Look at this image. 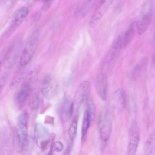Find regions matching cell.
Here are the masks:
<instances>
[{
	"instance_id": "e0dca14e",
	"label": "cell",
	"mask_w": 155,
	"mask_h": 155,
	"mask_svg": "<svg viewBox=\"0 0 155 155\" xmlns=\"http://www.w3.org/2000/svg\"><path fill=\"white\" fill-rule=\"evenodd\" d=\"M146 155H153L155 152V130L150 133L147 140L145 148Z\"/></svg>"
},
{
	"instance_id": "9c48e42d",
	"label": "cell",
	"mask_w": 155,
	"mask_h": 155,
	"mask_svg": "<svg viewBox=\"0 0 155 155\" xmlns=\"http://www.w3.org/2000/svg\"><path fill=\"white\" fill-rule=\"evenodd\" d=\"M21 45L20 38L15 41L9 48L5 59V65L8 67L12 66L14 64L20 54Z\"/></svg>"
},
{
	"instance_id": "4316f807",
	"label": "cell",
	"mask_w": 155,
	"mask_h": 155,
	"mask_svg": "<svg viewBox=\"0 0 155 155\" xmlns=\"http://www.w3.org/2000/svg\"><path fill=\"white\" fill-rule=\"evenodd\" d=\"M53 150V143H52L51 144L49 151L47 155H52Z\"/></svg>"
},
{
	"instance_id": "8992f818",
	"label": "cell",
	"mask_w": 155,
	"mask_h": 155,
	"mask_svg": "<svg viewBox=\"0 0 155 155\" xmlns=\"http://www.w3.org/2000/svg\"><path fill=\"white\" fill-rule=\"evenodd\" d=\"M91 85L88 81H83L80 84L76 92L73 100L74 107L79 108L89 97Z\"/></svg>"
},
{
	"instance_id": "ba28073f",
	"label": "cell",
	"mask_w": 155,
	"mask_h": 155,
	"mask_svg": "<svg viewBox=\"0 0 155 155\" xmlns=\"http://www.w3.org/2000/svg\"><path fill=\"white\" fill-rule=\"evenodd\" d=\"M130 140L127 149V155H134L137 149L140 139V134L137 123L132 124L129 131Z\"/></svg>"
},
{
	"instance_id": "484cf974",
	"label": "cell",
	"mask_w": 155,
	"mask_h": 155,
	"mask_svg": "<svg viewBox=\"0 0 155 155\" xmlns=\"http://www.w3.org/2000/svg\"><path fill=\"white\" fill-rule=\"evenodd\" d=\"M52 1H44L41 7V9L43 11L47 10L50 6Z\"/></svg>"
},
{
	"instance_id": "5b68a950",
	"label": "cell",
	"mask_w": 155,
	"mask_h": 155,
	"mask_svg": "<svg viewBox=\"0 0 155 155\" xmlns=\"http://www.w3.org/2000/svg\"><path fill=\"white\" fill-rule=\"evenodd\" d=\"M123 47V37L117 36L114 41L107 54L104 61L106 67L112 65L119 55L122 48Z\"/></svg>"
},
{
	"instance_id": "7402d4cb",
	"label": "cell",
	"mask_w": 155,
	"mask_h": 155,
	"mask_svg": "<svg viewBox=\"0 0 155 155\" xmlns=\"http://www.w3.org/2000/svg\"><path fill=\"white\" fill-rule=\"evenodd\" d=\"M28 120V115L26 112L21 113L17 118V127L27 128Z\"/></svg>"
},
{
	"instance_id": "83f0119b",
	"label": "cell",
	"mask_w": 155,
	"mask_h": 155,
	"mask_svg": "<svg viewBox=\"0 0 155 155\" xmlns=\"http://www.w3.org/2000/svg\"><path fill=\"white\" fill-rule=\"evenodd\" d=\"M50 137L51 139V140L52 141H53L55 138V134L54 133H52L51 134Z\"/></svg>"
},
{
	"instance_id": "d4e9b609",
	"label": "cell",
	"mask_w": 155,
	"mask_h": 155,
	"mask_svg": "<svg viewBox=\"0 0 155 155\" xmlns=\"http://www.w3.org/2000/svg\"><path fill=\"white\" fill-rule=\"evenodd\" d=\"M64 148L62 143L60 141H57L53 143V150L57 152L62 151Z\"/></svg>"
},
{
	"instance_id": "7a4b0ae2",
	"label": "cell",
	"mask_w": 155,
	"mask_h": 155,
	"mask_svg": "<svg viewBox=\"0 0 155 155\" xmlns=\"http://www.w3.org/2000/svg\"><path fill=\"white\" fill-rule=\"evenodd\" d=\"M98 128L101 139L104 141L108 140L112 130V122L110 115L105 108L102 110L98 121Z\"/></svg>"
},
{
	"instance_id": "ffe728a7",
	"label": "cell",
	"mask_w": 155,
	"mask_h": 155,
	"mask_svg": "<svg viewBox=\"0 0 155 155\" xmlns=\"http://www.w3.org/2000/svg\"><path fill=\"white\" fill-rule=\"evenodd\" d=\"M33 141L28 135L23 142L20 151L22 155H30L33 148Z\"/></svg>"
},
{
	"instance_id": "277c9868",
	"label": "cell",
	"mask_w": 155,
	"mask_h": 155,
	"mask_svg": "<svg viewBox=\"0 0 155 155\" xmlns=\"http://www.w3.org/2000/svg\"><path fill=\"white\" fill-rule=\"evenodd\" d=\"M34 139L36 145L41 149L46 148L50 140L49 132L42 124L36 123L34 127Z\"/></svg>"
},
{
	"instance_id": "5bb4252c",
	"label": "cell",
	"mask_w": 155,
	"mask_h": 155,
	"mask_svg": "<svg viewBox=\"0 0 155 155\" xmlns=\"http://www.w3.org/2000/svg\"><path fill=\"white\" fill-rule=\"evenodd\" d=\"M107 87L106 76L104 74H101L96 79V87L99 96L103 100H105L106 98Z\"/></svg>"
},
{
	"instance_id": "ac0fdd59",
	"label": "cell",
	"mask_w": 155,
	"mask_h": 155,
	"mask_svg": "<svg viewBox=\"0 0 155 155\" xmlns=\"http://www.w3.org/2000/svg\"><path fill=\"white\" fill-rule=\"evenodd\" d=\"M78 119V116L75 115L73 118L69 128L68 135L71 142L73 141L76 135Z\"/></svg>"
},
{
	"instance_id": "d6986e66",
	"label": "cell",
	"mask_w": 155,
	"mask_h": 155,
	"mask_svg": "<svg viewBox=\"0 0 155 155\" xmlns=\"http://www.w3.org/2000/svg\"><path fill=\"white\" fill-rule=\"evenodd\" d=\"M87 109L91 124H92L94 120L96 110L94 103L91 98L89 97L86 100Z\"/></svg>"
},
{
	"instance_id": "44dd1931",
	"label": "cell",
	"mask_w": 155,
	"mask_h": 155,
	"mask_svg": "<svg viewBox=\"0 0 155 155\" xmlns=\"http://www.w3.org/2000/svg\"><path fill=\"white\" fill-rule=\"evenodd\" d=\"M91 124L88 114L86 110L84 114L81 130L82 140L83 141H84L85 139L88 129Z\"/></svg>"
},
{
	"instance_id": "9a60e30c",
	"label": "cell",
	"mask_w": 155,
	"mask_h": 155,
	"mask_svg": "<svg viewBox=\"0 0 155 155\" xmlns=\"http://www.w3.org/2000/svg\"><path fill=\"white\" fill-rule=\"evenodd\" d=\"M137 21H134L130 24L123 37L124 48L126 47L130 43L137 31Z\"/></svg>"
},
{
	"instance_id": "30bf717a",
	"label": "cell",
	"mask_w": 155,
	"mask_h": 155,
	"mask_svg": "<svg viewBox=\"0 0 155 155\" xmlns=\"http://www.w3.org/2000/svg\"><path fill=\"white\" fill-rule=\"evenodd\" d=\"M74 106L73 101L69 97L64 98L58 108V113L62 120L66 122L72 115Z\"/></svg>"
},
{
	"instance_id": "8fae6325",
	"label": "cell",
	"mask_w": 155,
	"mask_h": 155,
	"mask_svg": "<svg viewBox=\"0 0 155 155\" xmlns=\"http://www.w3.org/2000/svg\"><path fill=\"white\" fill-rule=\"evenodd\" d=\"M113 1L112 0L100 1L89 23L91 26H93L97 23L106 12Z\"/></svg>"
},
{
	"instance_id": "cb8c5ba5",
	"label": "cell",
	"mask_w": 155,
	"mask_h": 155,
	"mask_svg": "<svg viewBox=\"0 0 155 155\" xmlns=\"http://www.w3.org/2000/svg\"><path fill=\"white\" fill-rule=\"evenodd\" d=\"M94 1H88L84 4L82 7V15H86L90 11L94 4Z\"/></svg>"
},
{
	"instance_id": "7c38bea8",
	"label": "cell",
	"mask_w": 155,
	"mask_h": 155,
	"mask_svg": "<svg viewBox=\"0 0 155 155\" xmlns=\"http://www.w3.org/2000/svg\"><path fill=\"white\" fill-rule=\"evenodd\" d=\"M114 108L118 111L122 110L125 107L126 99L125 92L122 88L117 89L114 92L112 97Z\"/></svg>"
},
{
	"instance_id": "4fadbf2b",
	"label": "cell",
	"mask_w": 155,
	"mask_h": 155,
	"mask_svg": "<svg viewBox=\"0 0 155 155\" xmlns=\"http://www.w3.org/2000/svg\"><path fill=\"white\" fill-rule=\"evenodd\" d=\"M31 90V85L29 83L23 84L16 94L15 99L16 103L20 105L23 104L30 95Z\"/></svg>"
},
{
	"instance_id": "52a82bcc",
	"label": "cell",
	"mask_w": 155,
	"mask_h": 155,
	"mask_svg": "<svg viewBox=\"0 0 155 155\" xmlns=\"http://www.w3.org/2000/svg\"><path fill=\"white\" fill-rule=\"evenodd\" d=\"M29 9L25 6H22L17 10L12 18L6 35H9L22 23L29 13Z\"/></svg>"
},
{
	"instance_id": "3957f363",
	"label": "cell",
	"mask_w": 155,
	"mask_h": 155,
	"mask_svg": "<svg viewBox=\"0 0 155 155\" xmlns=\"http://www.w3.org/2000/svg\"><path fill=\"white\" fill-rule=\"evenodd\" d=\"M58 85L55 78L48 74L43 78L41 85V92L43 97L46 100L54 98L58 92Z\"/></svg>"
},
{
	"instance_id": "603a6c76",
	"label": "cell",
	"mask_w": 155,
	"mask_h": 155,
	"mask_svg": "<svg viewBox=\"0 0 155 155\" xmlns=\"http://www.w3.org/2000/svg\"><path fill=\"white\" fill-rule=\"evenodd\" d=\"M41 100L39 94H35L32 97L30 104L32 108L35 110H37L40 108Z\"/></svg>"
},
{
	"instance_id": "6da1fadb",
	"label": "cell",
	"mask_w": 155,
	"mask_h": 155,
	"mask_svg": "<svg viewBox=\"0 0 155 155\" xmlns=\"http://www.w3.org/2000/svg\"><path fill=\"white\" fill-rule=\"evenodd\" d=\"M39 33L35 31L29 37L23 49L20 59V64L22 67L27 65L31 60L38 45Z\"/></svg>"
},
{
	"instance_id": "2e32d148",
	"label": "cell",
	"mask_w": 155,
	"mask_h": 155,
	"mask_svg": "<svg viewBox=\"0 0 155 155\" xmlns=\"http://www.w3.org/2000/svg\"><path fill=\"white\" fill-rule=\"evenodd\" d=\"M151 10H148L145 12L139 21L138 22L137 31L140 35L144 33L150 25L152 15Z\"/></svg>"
}]
</instances>
